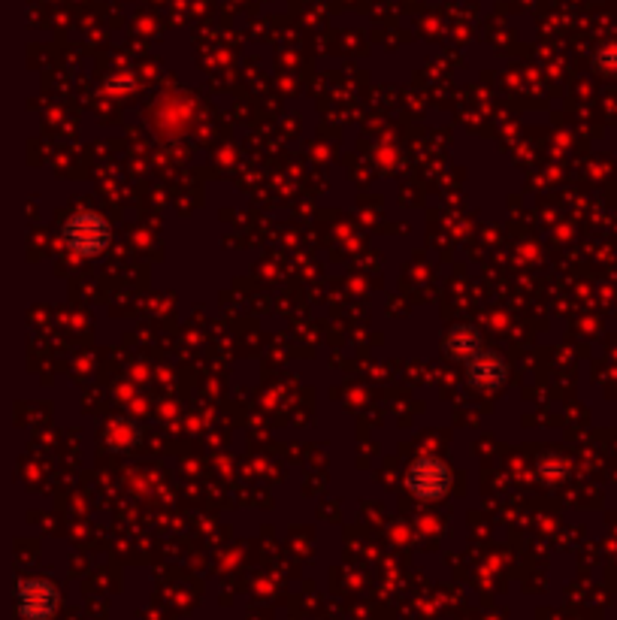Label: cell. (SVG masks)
Returning a JSON list of instances; mask_svg holds the SVG:
<instances>
[{"label":"cell","instance_id":"1","mask_svg":"<svg viewBox=\"0 0 617 620\" xmlns=\"http://www.w3.org/2000/svg\"><path fill=\"white\" fill-rule=\"evenodd\" d=\"M61 242L79 258H97L112 242V227L100 212L79 209L61 224Z\"/></svg>","mask_w":617,"mask_h":620},{"label":"cell","instance_id":"2","mask_svg":"<svg viewBox=\"0 0 617 620\" xmlns=\"http://www.w3.org/2000/svg\"><path fill=\"white\" fill-rule=\"evenodd\" d=\"M406 487L421 503H439L451 490V469L436 454H421L406 469Z\"/></svg>","mask_w":617,"mask_h":620},{"label":"cell","instance_id":"3","mask_svg":"<svg viewBox=\"0 0 617 620\" xmlns=\"http://www.w3.org/2000/svg\"><path fill=\"white\" fill-rule=\"evenodd\" d=\"M61 593L49 578H25L16 587V608L25 620H49L58 611Z\"/></svg>","mask_w":617,"mask_h":620},{"label":"cell","instance_id":"4","mask_svg":"<svg viewBox=\"0 0 617 620\" xmlns=\"http://www.w3.org/2000/svg\"><path fill=\"white\" fill-rule=\"evenodd\" d=\"M463 369H466V382H469L472 388H478V391H500V388L509 382V366H506V360H503L497 351H490L487 345H484L478 354H472V357L463 363Z\"/></svg>","mask_w":617,"mask_h":620},{"label":"cell","instance_id":"5","mask_svg":"<svg viewBox=\"0 0 617 620\" xmlns=\"http://www.w3.org/2000/svg\"><path fill=\"white\" fill-rule=\"evenodd\" d=\"M484 348V339H481V330L472 327V324H457L451 327L445 336H442V351L457 360V363H466L472 354H478Z\"/></svg>","mask_w":617,"mask_h":620},{"label":"cell","instance_id":"6","mask_svg":"<svg viewBox=\"0 0 617 620\" xmlns=\"http://www.w3.org/2000/svg\"><path fill=\"white\" fill-rule=\"evenodd\" d=\"M536 469H539V475L548 478V481H551V478H563V475H566V460H560V457H554V454H545Z\"/></svg>","mask_w":617,"mask_h":620},{"label":"cell","instance_id":"7","mask_svg":"<svg viewBox=\"0 0 617 620\" xmlns=\"http://www.w3.org/2000/svg\"><path fill=\"white\" fill-rule=\"evenodd\" d=\"M596 70L617 73V46H605L602 52H596Z\"/></svg>","mask_w":617,"mask_h":620}]
</instances>
